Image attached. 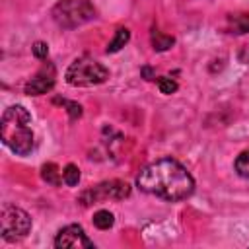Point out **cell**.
Masks as SVG:
<instances>
[{"instance_id": "cell-2", "label": "cell", "mask_w": 249, "mask_h": 249, "mask_svg": "<svg viewBox=\"0 0 249 249\" xmlns=\"http://www.w3.org/2000/svg\"><path fill=\"white\" fill-rule=\"evenodd\" d=\"M2 142L18 156H27L33 150L31 115L23 105H12L4 111L0 123Z\"/></svg>"}, {"instance_id": "cell-20", "label": "cell", "mask_w": 249, "mask_h": 249, "mask_svg": "<svg viewBox=\"0 0 249 249\" xmlns=\"http://www.w3.org/2000/svg\"><path fill=\"white\" fill-rule=\"evenodd\" d=\"M142 76H144V80H154V70L150 68V66H142Z\"/></svg>"}, {"instance_id": "cell-18", "label": "cell", "mask_w": 249, "mask_h": 249, "mask_svg": "<svg viewBox=\"0 0 249 249\" xmlns=\"http://www.w3.org/2000/svg\"><path fill=\"white\" fill-rule=\"evenodd\" d=\"M33 54H35L37 58H47V54H49V45L43 43V41H37V43L33 45Z\"/></svg>"}, {"instance_id": "cell-15", "label": "cell", "mask_w": 249, "mask_h": 249, "mask_svg": "<svg viewBox=\"0 0 249 249\" xmlns=\"http://www.w3.org/2000/svg\"><path fill=\"white\" fill-rule=\"evenodd\" d=\"M230 23H231L233 33H247V31H249V16H247V14L230 18Z\"/></svg>"}, {"instance_id": "cell-9", "label": "cell", "mask_w": 249, "mask_h": 249, "mask_svg": "<svg viewBox=\"0 0 249 249\" xmlns=\"http://www.w3.org/2000/svg\"><path fill=\"white\" fill-rule=\"evenodd\" d=\"M150 41H152V47H154L156 51H167V49H171L173 43H175V39H173L171 35H163L160 29H152Z\"/></svg>"}, {"instance_id": "cell-1", "label": "cell", "mask_w": 249, "mask_h": 249, "mask_svg": "<svg viewBox=\"0 0 249 249\" xmlns=\"http://www.w3.org/2000/svg\"><path fill=\"white\" fill-rule=\"evenodd\" d=\"M136 185L140 191L169 202L183 200L191 196L195 191V181L187 167H183L179 161L171 158H161L146 165L138 173Z\"/></svg>"}, {"instance_id": "cell-8", "label": "cell", "mask_w": 249, "mask_h": 249, "mask_svg": "<svg viewBox=\"0 0 249 249\" xmlns=\"http://www.w3.org/2000/svg\"><path fill=\"white\" fill-rule=\"evenodd\" d=\"M53 86H54V66L49 62L35 74V78H31L25 84V93L27 95H43V93L51 91Z\"/></svg>"}, {"instance_id": "cell-5", "label": "cell", "mask_w": 249, "mask_h": 249, "mask_svg": "<svg viewBox=\"0 0 249 249\" xmlns=\"http://www.w3.org/2000/svg\"><path fill=\"white\" fill-rule=\"evenodd\" d=\"M0 230L6 241H19L29 233L31 218L25 210L14 204H4L0 210Z\"/></svg>"}, {"instance_id": "cell-12", "label": "cell", "mask_w": 249, "mask_h": 249, "mask_svg": "<svg viewBox=\"0 0 249 249\" xmlns=\"http://www.w3.org/2000/svg\"><path fill=\"white\" fill-rule=\"evenodd\" d=\"M115 224V216L109 210H97L93 214V226L99 230H109Z\"/></svg>"}, {"instance_id": "cell-17", "label": "cell", "mask_w": 249, "mask_h": 249, "mask_svg": "<svg viewBox=\"0 0 249 249\" xmlns=\"http://www.w3.org/2000/svg\"><path fill=\"white\" fill-rule=\"evenodd\" d=\"M54 103H62V105H66V107H68V113H70V119H78V117H82V107H80L78 103H74V101H66V99H54Z\"/></svg>"}, {"instance_id": "cell-16", "label": "cell", "mask_w": 249, "mask_h": 249, "mask_svg": "<svg viewBox=\"0 0 249 249\" xmlns=\"http://www.w3.org/2000/svg\"><path fill=\"white\" fill-rule=\"evenodd\" d=\"M158 88H160V91L161 93H165V95H171V93H175L177 91V82L173 80V78H167V76H163V78H160L158 80Z\"/></svg>"}, {"instance_id": "cell-11", "label": "cell", "mask_w": 249, "mask_h": 249, "mask_svg": "<svg viewBox=\"0 0 249 249\" xmlns=\"http://www.w3.org/2000/svg\"><path fill=\"white\" fill-rule=\"evenodd\" d=\"M41 177H43V181H47L49 185H53V187H58L60 185V171H58V165L56 163H45L43 167H41Z\"/></svg>"}, {"instance_id": "cell-7", "label": "cell", "mask_w": 249, "mask_h": 249, "mask_svg": "<svg viewBox=\"0 0 249 249\" xmlns=\"http://www.w3.org/2000/svg\"><path fill=\"white\" fill-rule=\"evenodd\" d=\"M54 247L56 249H93V241L84 233L82 226L70 224L56 233Z\"/></svg>"}, {"instance_id": "cell-19", "label": "cell", "mask_w": 249, "mask_h": 249, "mask_svg": "<svg viewBox=\"0 0 249 249\" xmlns=\"http://www.w3.org/2000/svg\"><path fill=\"white\" fill-rule=\"evenodd\" d=\"M237 60L243 62V64H249V45H243L237 53Z\"/></svg>"}, {"instance_id": "cell-10", "label": "cell", "mask_w": 249, "mask_h": 249, "mask_svg": "<svg viewBox=\"0 0 249 249\" xmlns=\"http://www.w3.org/2000/svg\"><path fill=\"white\" fill-rule=\"evenodd\" d=\"M128 39H130V31H128L126 27L117 29L115 37H113V39L109 41V45H107V53H117V51H121V49L128 43Z\"/></svg>"}, {"instance_id": "cell-13", "label": "cell", "mask_w": 249, "mask_h": 249, "mask_svg": "<svg viewBox=\"0 0 249 249\" xmlns=\"http://www.w3.org/2000/svg\"><path fill=\"white\" fill-rule=\"evenodd\" d=\"M62 179H64V183H66L68 187L78 185V181H80V169H78V165L68 163V165L62 169Z\"/></svg>"}, {"instance_id": "cell-3", "label": "cell", "mask_w": 249, "mask_h": 249, "mask_svg": "<svg viewBox=\"0 0 249 249\" xmlns=\"http://www.w3.org/2000/svg\"><path fill=\"white\" fill-rule=\"evenodd\" d=\"M64 78L70 86L88 88V86L103 84L109 78V70L93 58H78L68 66Z\"/></svg>"}, {"instance_id": "cell-4", "label": "cell", "mask_w": 249, "mask_h": 249, "mask_svg": "<svg viewBox=\"0 0 249 249\" xmlns=\"http://www.w3.org/2000/svg\"><path fill=\"white\" fill-rule=\"evenodd\" d=\"M93 18L95 10L89 0H60L53 8V19L64 29H74Z\"/></svg>"}, {"instance_id": "cell-14", "label": "cell", "mask_w": 249, "mask_h": 249, "mask_svg": "<svg viewBox=\"0 0 249 249\" xmlns=\"http://www.w3.org/2000/svg\"><path fill=\"white\" fill-rule=\"evenodd\" d=\"M235 171H237L239 177L249 179V150L241 152V154L235 158Z\"/></svg>"}, {"instance_id": "cell-6", "label": "cell", "mask_w": 249, "mask_h": 249, "mask_svg": "<svg viewBox=\"0 0 249 249\" xmlns=\"http://www.w3.org/2000/svg\"><path fill=\"white\" fill-rule=\"evenodd\" d=\"M128 195H130V185H128V183L119 181V179H111V181L99 183V185L93 187V189L84 191V193L78 196V202H80L82 206H89V204H95V202L107 200V198L121 200V198H126Z\"/></svg>"}]
</instances>
